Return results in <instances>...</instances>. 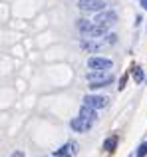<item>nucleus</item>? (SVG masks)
Returning a JSON list of instances; mask_svg holds the SVG:
<instances>
[{"mask_svg": "<svg viewBox=\"0 0 147 157\" xmlns=\"http://www.w3.org/2000/svg\"><path fill=\"white\" fill-rule=\"evenodd\" d=\"M88 82H89V88L96 90V88H104V86L111 84L113 76L111 74H104V70H96V74H88Z\"/></svg>", "mask_w": 147, "mask_h": 157, "instance_id": "1", "label": "nucleus"}, {"mask_svg": "<svg viewBox=\"0 0 147 157\" xmlns=\"http://www.w3.org/2000/svg\"><path fill=\"white\" fill-rule=\"evenodd\" d=\"M77 6H80V10H84V12H100V10L105 8V2L104 0H80Z\"/></svg>", "mask_w": 147, "mask_h": 157, "instance_id": "2", "label": "nucleus"}, {"mask_svg": "<svg viewBox=\"0 0 147 157\" xmlns=\"http://www.w3.org/2000/svg\"><path fill=\"white\" fill-rule=\"evenodd\" d=\"M93 22H96V24H101V26H111V24L117 22V14H115V12H111V10H105V12L100 10V14L96 16V20H93Z\"/></svg>", "mask_w": 147, "mask_h": 157, "instance_id": "3", "label": "nucleus"}, {"mask_svg": "<svg viewBox=\"0 0 147 157\" xmlns=\"http://www.w3.org/2000/svg\"><path fill=\"white\" fill-rule=\"evenodd\" d=\"M107 101L109 100L105 96H85L84 98V104L89 105V107H93V109H101V107H105Z\"/></svg>", "mask_w": 147, "mask_h": 157, "instance_id": "4", "label": "nucleus"}, {"mask_svg": "<svg viewBox=\"0 0 147 157\" xmlns=\"http://www.w3.org/2000/svg\"><path fill=\"white\" fill-rule=\"evenodd\" d=\"M111 66V60H107V58H89L88 60V68L92 70H109Z\"/></svg>", "mask_w": 147, "mask_h": 157, "instance_id": "5", "label": "nucleus"}, {"mask_svg": "<svg viewBox=\"0 0 147 157\" xmlns=\"http://www.w3.org/2000/svg\"><path fill=\"white\" fill-rule=\"evenodd\" d=\"M70 125H72L74 131H77V133H85V131H89V127H92L93 123L85 121V119H81V117H74L70 121Z\"/></svg>", "mask_w": 147, "mask_h": 157, "instance_id": "6", "label": "nucleus"}, {"mask_svg": "<svg viewBox=\"0 0 147 157\" xmlns=\"http://www.w3.org/2000/svg\"><path fill=\"white\" fill-rule=\"evenodd\" d=\"M80 117L85 119V121H89V123H93L97 119V115H96V109H93V107H89V105L84 104V107L80 109Z\"/></svg>", "mask_w": 147, "mask_h": 157, "instance_id": "7", "label": "nucleus"}, {"mask_svg": "<svg viewBox=\"0 0 147 157\" xmlns=\"http://www.w3.org/2000/svg\"><path fill=\"white\" fill-rule=\"evenodd\" d=\"M76 143H68V145H64V147H60V149H56V157H72L74 153H76Z\"/></svg>", "mask_w": 147, "mask_h": 157, "instance_id": "8", "label": "nucleus"}, {"mask_svg": "<svg viewBox=\"0 0 147 157\" xmlns=\"http://www.w3.org/2000/svg\"><path fill=\"white\" fill-rule=\"evenodd\" d=\"M93 22H89V20H77V30L84 32V34H88L89 30H92Z\"/></svg>", "mask_w": 147, "mask_h": 157, "instance_id": "9", "label": "nucleus"}, {"mask_svg": "<svg viewBox=\"0 0 147 157\" xmlns=\"http://www.w3.org/2000/svg\"><path fill=\"white\" fill-rule=\"evenodd\" d=\"M115 147H117V137H115V135H113V137H107L104 141V149L105 151H113Z\"/></svg>", "mask_w": 147, "mask_h": 157, "instance_id": "10", "label": "nucleus"}, {"mask_svg": "<svg viewBox=\"0 0 147 157\" xmlns=\"http://www.w3.org/2000/svg\"><path fill=\"white\" fill-rule=\"evenodd\" d=\"M133 80H135V84H141V82H143V70H141L139 66L133 68Z\"/></svg>", "mask_w": 147, "mask_h": 157, "instance_id": "11", "label": "nucleus"}, {"mask_svg": "<svg viewBox=\"0 0 147 157\" xmlns=\"http://www.w3.org/2000/svg\"><path fill=\"white\" fill-rule=\"evenodd\" d=\"M147 155V143L143 141L139 147H137V157H145Z\"/></svg>", "mask_w": 147, "mask_h": 157, "instance_id": "12", "label": "nucleus"}, {"mask_svg": "<svg viewBox=\"0 0 147 157\" xmlns=\"http://www.w3.org/2000/svg\"><path fill=\"white\" fill-rule=\"evenodd\" d=\"M125 84H127V76H121L119 86H117V88H119V90H123V88H125Z\"/></svg>", "mask_w": 147, "mask_h": 157, "instance_id": "13", "label": "nucleus"}, {"mask_svg": "<svg viewBox=\"0 0 147 157\" xmlns=\"http://www.w3.org/2000/svg\"><path fill=\"white\" fill-rule=\"evenodd\" d=\"M12 157H24L22 151H16V153H12Z\"/></svg>", "mask_w": 147, "mask_h": 157, "instance_id": "14", "label": "nucleus"}, {"mask_svg": "<svg viewBox=\"0 0 147 157\" xmlns=\"http://www.w3.org/2000/svg\"><path fill=\"white\" fill-rule=\"evenodd\" d=\"M141 6H143V10H147V0H141Z\"/></svg>", "mask_w": 147, "mask_h": 157, "instance_id": "15", "label": "nucleus"}]
</instances>
